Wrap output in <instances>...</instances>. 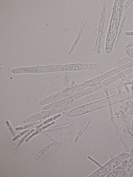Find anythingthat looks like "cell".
<instances>
[{
	"label": "cell",
	"instance_id": "10",
	"mask_svg": "<svg viewBox=\"0 0 133 177\" xmlns=\"http://www.w3.org/2000/svg\"><path fill=\"white\" fill-rule=\"evenodd\" d=\"M89 122V120H88L85 123L84 125L82 127L81 129L79 131V132L76 137L74 141V142H77L78 140V139L79 137L81 135L85 130L87 126L88 125Z\"/></svg>",
	"mask_w": 133,
	"mask_h": 177
},
{
	"label": "cell",
	"instance_id": "11",
	"mask_svg": "<svg viewBox=\"0 0 133 177\" xmlns=\"http://www.w3.org/2000/svg\"><path fill=\"white\" fill-rule=\"evenodd\" d=\"M60 116V114H58L44 121L41 124H40L37 126H36L37 129L40 128L43 125H45L54 120H56V119L58 118Z\"/></svg>",
	"mask_w": 133,
	"mask_h": 177
},
{
	"label": "cell",
	"instance_id": "6",
	"mask_svg": "<svg viewBox=\"0 0 133 177\" xmlns=\"http://www.w3.org/2000/svg\"><path fill=\"white\" fill-rule=\"evenodd\" d=\"M41 121V120H39L21 126L16 127L15 128V130L18 131L30 128L39 124Z\"/></svg>",
	"mask_w": 133,
	"mask_h": 177
},
{
	"label": "cell",
	"instance_id": "8",
	"mask_svg": "<svg viewBox=\"0 0 133 177\" xmlns=\"http://www.w3.org/2000/svg\"><path fill=\"white\" fill-rule=\"evenodd\" d=\"M37 129L36 127H34L25 130L22 132L18 134L15 137L12 139L13 141H15L21 136L24 134L29 132L32 130L34 129Z\"/></svg>",
	"mask_w": 133,
	"mask_h": 177
},
{
	"label": "cell",
	"instance_id": "13",
	"mask_svg": "<svg viewBox=\"0 0 133 177\" xmlns=\"http://www.w3.org/2000/svg\"><path fill=\"white\" fill-rule=\"evenodd\" d=\"M5 123L10 132L14 137H15L17 134L11 125L9 121L8 120L5 121Z\"/></svg>",
	"mask_w": 133,
	"mask_h": 177
},
{
	"label": "cell",
	"instance_id": "3",
	"mask_svg": "<svg viewBox=\"0 0 133 177\" xmlns=\"http://www.w3.org/2000/svg\"><path fill=\"white\" fill-rule=\"evenodd\" d=\"M59 111L58 108H54L42 112L36 115L32 116L23 121L24 123L34 121L41 119L43 118L57 112Z\"/></svg>",
	"mask_w": 133,
	"mask_h": 177
},
{
	"label": "cell",
	"instance_id": "4",
	"mask_svg": "<svg viewBox=\"0 0 133 177\" xmlns=\"http://www.w3.org/2000/svg\"><path fill=\"white\" fill-rule=\"evenodd\" d=\"M128 161H124L119 166L117 167L107 175L106 177H116L120 171H123L125 168L127 164Z\"/></svg>",
	"mask_w": 133,
	"mask_h": 177
},
{
	"label": "cell",
	"instance_id": "1",
	"mask_svg": "<svg viewBox=\"0 0 133 177\" xmlns=\"http://www.w3.org/2000/svg\"><path fill=\"white\" fill-rule=\"evenodd\" d=\"M129 155L124 153L117 156L111 159L101 168L100 176H104L118 166L124 160L129 158Z\"/></svg>",
	"mask_w": 133,
	"mask_h": 177
},
{
	"label": "cell",
	"instance_id": "2",
	"mask_svg": "<svg viewBox=\"0 0 133 177\" xmlns=\"http://www.w3.org/2000/svg\"><path fill=\"white\" fill-rule=\"evenodd\" d=\"M97 67L96 64H73L66 65L51 66V72L79 71L95 69Z\"/></svg>",
	"mask_w": 133,
	"mask_h": 177
},
{
	"label": "cell",
	"instance_id": "7",
	"mask_svg": "<svg viewBox=\"0 0 133 177\" xmlns=\"http://www.w3.org/2000/svg\"><path fill=\"white\" fill-rule=\"evenodd\" d=\"M55 144V143L53 142L45 146L36 155L35 157V159L36 160L38 159L43 153L54 145Z\"/></svg>",
	"mask_w": 133,
	"mask_h": 177
},
{
	"label": "cell",
	"instance_id": "9",
	"mask_svg": "<svg viewBox=\"0 0 133 177\" xmlns=\"http://www.w3.org/2000/svg\"><path fill=\"white\" fill-rule=\"evenodd\" d=\"M71 124H68L65 125L53 126L48 127L45 129L44 131H48L59 129L70 126Z\"/></svg>",
	"mask_w": 133,
	"mask_h": 177
},
{
	"label": "cell",
	"instance_id": "12",
	"mask_svg": "<svg viewBox=\"0 0 133 177\" xmlns=\"http://www.w3.org/2000/svg\"><path fill=\"white\" fill-rule=\"evenodd\" d=\"M44 129L42 127L41 128L36 129L32 134L26 140L25 142H28L33 137L39 133L44 131Z\"/></svg>",
	"mask_w": 133,
	"mask_h": 177
},
{
	"label": "cell",
	"instance_id": "5",
	"mask_svg": "<svg viewBox=\"0 0 133 177\" xmlns=\"http://www.w3.org/2000/svg\"><path fill=\"white\" fill-rule=\"evenodd\" d=\"M35 129H34L32 130L29 132H28L25 135H24L20 140L19 141L17 145L15 148L14 149L13 153L14 154H15L17 152V151L18 150V149L20 147L21 145L26 140V138L28 137L32 133L34 132V131Z\"/></svg>",
	"mask_w": 133,
	"mask_h": 177
}]
</instances>
